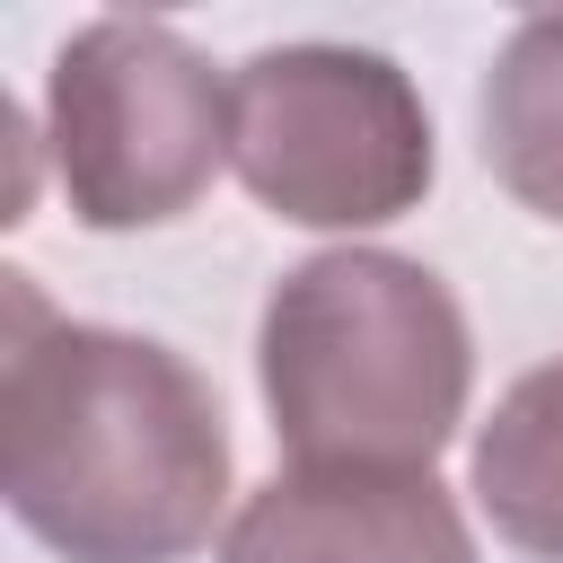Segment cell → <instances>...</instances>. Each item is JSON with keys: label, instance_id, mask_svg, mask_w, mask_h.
Masks as SVG:
<instances>
[{"label": "cell", "instance_id": "3957f363", "mask_svg": "<svg viewBox=\"0 0 563 563\" xmlns=\"http://www.w3.org/2000/svg\"><path fill=\"white\" fill-rule=\"evenodd\" d=\"M229 167L299 229H387L431 194V114L387 53L264 44L229 79Z\"/></svg>", "mask_w": 563, "mask_h": 563}, {"label": "cell", "instance_id": "277c9868", "mask_svg": "<svg viewBox=\"0 0 563 563\" xmlns=\"http://www.w3.org/2000/svg\"><path fill=\"white\" fill-rule=\"evenodd\" d=\"M44 141L62 202L88 229H158L194 211V194L229 158V88L176 26L88 18L53 53Z\"/></svg>", "mask_w": 563, "mask_h": 563}, {"label": "cell", "instance_id": "6da1fadb", "mask_svg": "<svg viewBox=\"0 0 563 563\" xmlns=\"http://www.w3.org/2000/svg\"><path fill=\"white\" fill-rule=\"evenodd\" d=\"M0 501L62 563H185L229 501V431L202 369L150 334L53 317L9 273Z\"/></svg>", "mask_w": 563, "mask_h": 563}, {"label": "cell", "instance_id": "5b68a950", "mask_svg": "<svg viewBox=\"0 0 563 563\" xmlns=\"http://www.w3.org/2000/svg\"><path fill=\"white\" fill-rule=\"evenodd\" d=\"M220 563H475V537L440 475L290 466L238 501Z\"/></svg>", "mask_w": 563, "mask_h": 563}, {"label": "cell", "instance_id": "8992f818", "mask_svg": "<svg viewBox=\"0 0 563 563\" xmlns=\"http://www.w3.org/2000/svg\"><path fill=\"white\" fill-rule=\"evenodd\" d=\"M475 501L501 545H519L528 563H563V361L510 378V396L475 431Z\"/></svg>", "mask_w": 563, "mask_h": 563}, {"label": "cell", "instance_id": "52a82bcc", "mask_svg": "<svg viewBox=\"0 0 563 563\" xmlns=\"http://www.w3.org/2000/svg\"><path fill=\"white\" fill-rule=\"evenodd\" d=\"M484 167L537 220H563V9L519 18L484 70Z\"/></svg>", "mask_w": 563, "mask_h": 563}, {"label": "cell", "instance_id": "7a4b0ae2", "mask_svg": "<svg viewBox=\"0 0 563 563\" xmlns=\"http://www.w3.org/2000/svg\"><path fill=\"white\" fill-rule=\"evenodd\" d=\"M255 378L290 466L431 475L466 422L475 334L431 264L387 246H325L273 282Z\"/></svg>", "mask_w": 563, "mask_h": 563}]
</instances>
